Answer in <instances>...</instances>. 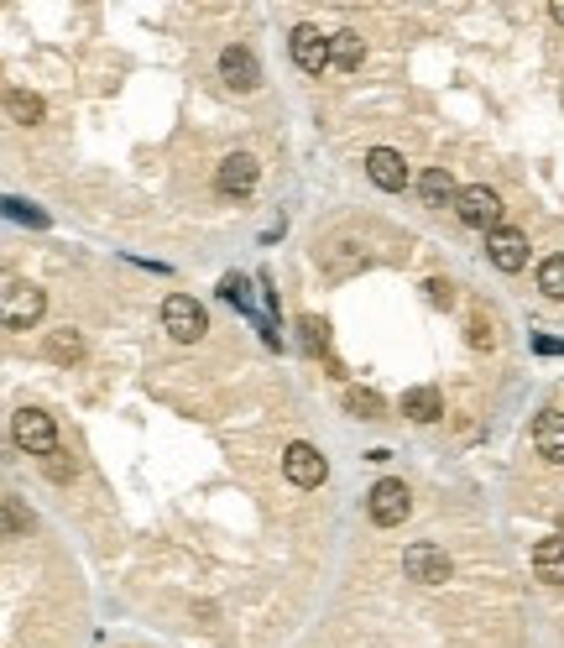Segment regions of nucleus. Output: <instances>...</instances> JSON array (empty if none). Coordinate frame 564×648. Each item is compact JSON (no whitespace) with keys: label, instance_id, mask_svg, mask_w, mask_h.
Returning a JSON list of instances; mask_svg holds the SVG:
<instances>
[{"label":"nucleus","instance_id":"f257e3e1","mask_svg":"<svg viewBox=\"0 0 564 648\" xmlns=\"http://www.w3.org/2000/svg\"><path fill=\"white\" fill-rule=\"evenodd\" d=\"M162 330H168L173 340H183V345H194V340H204V330H209V314H204L199 298L168 293V304H162Z\"/></svg>","mask_w":564,"mask_h":648},{"label":"nucleus","instance_id":"f03ea898","mask_svg":"<svg viewBox=\"0 0 564 648\" xmlns=\"http://www.w3.org/2000/svg\"><path fill=\"white\" fill-rule=\"evenodd\" d=\"M455 215H460V225L491 236V230H502V199H497V189H486V183H470L455 199Z\"/></svg>","mask_w":564,"mask_h":648},{"label":"nucleus","instance_id":"7ed1b4c3","mask_svg":"<svg viewBox=\"0 0 564 648\" xmlns=\"http://www.w3.org/2000/svg\"><path fill=\"white\" fill-rule=\"evenodd\" d=\"M11 434H16V445L27 450V455H53L58 450V424H53V413H42V408H21L16 419H11Z\"/></svg>","mask_w":564,"mask_h":648},{"label":"nucleus","instance_id":"20e7f679","mask_svg":"<svg viewBox=\"0 0 564 648\" xmlns=\"http://www.w3.org/2000/svg\"><path fill=\"white\" fill-rule=\"evenodd\" d=\"M366 513H371V523L376 528H392V523H403L408 513H413V497H408V486L403 481H376L371 486V497H366Z\"/></svg>","mask_w":564,"mask_h":648},{"label":"nucleus","instance_id":"39448f33","mask_svg":"<svg viewBox=\"0 0 564 648\" xmlns=\"http://www.w3.org/2000/svg\"><path fill=\"white\" fill-rule=\"evenodd\" d=\"M403 570L418 586H444L450 581V554H444L439 544H408L403 549Z\"/></svg>","mask_w":564,"mask_h":648},{"label":"nucleus","instance_id":"423d86ee","mask_svg":"<svg viewBox=\"0 0 564 648\" xmlns=\"http://www.w3.org/2000/svg\"><path fill=\"white\" fill-rule=\"evenodd\" d=\"M282 476H288L293 486H319V481L329 476V466H324V455H319L314 445L293 439V445L282 450Z\"/></svg>","mask_w":564,"mask_h":648},{"label":"nucleus","instance_id":"0eeeda50","mask_svg":"<svg viewBox=\"0 0 564 648\" xmlns=\"http://www.w3.org/2000/svg\"><path fill=\"white\" fill-rule=\"evenodd\" d=\"M288 48H293V63L303 68V74H324L329 68V37L319 32V27H293V37H288Z\"/></svg>","mask_w":564,"mask_h":648},{"label":"nucleus","instance_id":"6e6552de","mask_svg":"<svg viewBox=\"0 0 564 648\" xmlns=\"http://www.w3.org/2000/svg\"><path fill=\"white\" fill-rule=\"evenodd\" d=\"M215 189H220L225 199H246V194L256 189V157H251V152H230V157L220 162V173H215Z\"/></svg>","mask_w":564,"mask_h":648},{"label":"nucleus","instance_id":"1a4fd4ad","mask_svg":"<svg viewBox=\"0 0 564 648\" xmlns=\"http://www.w3.org/2000/svg\"><path fill=\"white\" fill-rule=\"evenodd\" d=\"M366 173H371L376 189L403 194V183H408V162H403V152H392V147H371V152H366Z\"/></svg>","mask_w":564,"mask_h":648},{"label":"nucleus","instance_id":"9d476101","mask_svg":"<svg viewBox=\"0 0 564 648\" xmlns=\"http://www.w3.org/2000/svg\"><path fill=\"white\" fill-rule=\"evenodd\" d=\"M42 309H47L42 288H32V283H11V288H6V324H11V330H27V324H37Z\"/></svg>","mask_w":564,"mask_h":648},{"label":"nucleus","instance_id":"9b49d317","mask_svg":"<svg viewBox=\"0 0 564 648\" xmlns=\"http://www.w3.org/2000/svg\"><path fill=\"white\" fill-rule=\"evenodd\" d=\"M220 79L235 89V95H251V89L262 84V68H256L251 48H225L220 53Z\"/></svg>","mask_w":564,"mask_h":648},{"label":"nucleus","instance_id":"f8f14e48","mask_svg":"<svg viewBox=\"0 0 564 648\" xmlns=\"http://www.w3.org/2000/svg\"><path fill=\"white\" fill-rule=\"evenodd\" d=\"M486 251H491V262H497L502 272L528 267V236H523V230H512V225L491 230V236H486Z\"/></svg>","mask_w":564,"mask_h":648},{"label":"nucleus","instance_id":"ddd939ff","mask_svg":"<svg viewBox=\"0 0 564 648\" xmlns=\"http://www.w3.org/2000/svg\"><path fill=\"white\" fill-rule=\"evenodd\" d=\"M533 450L549 460V466H564V413H538L533 419Z\"/></svg>","mask_w":564,"mask_h":648},{"label":"nucleus","instance_id":"4468645a","mask_svg":"<svg viewBox=\"0 0 564 648\" xmlns=\"http://www.w3.org/2000/svg\"><path fill=\"white\" fill-rule=\"evenodd\" d=\"M361 58H366V42H361V32H350V27H345V32L329 37V63H335L340 74H356Z\"/></svg>","mask_w":564,"mask_h":648},{"label":"nucleus","instance_id":"2eb2a0df","mask_svg":"<svg viewBox=\"0 0 564 648\" xmlns=\"http://www.w3.org/2000/svg\"><path fill=\"white\" fill-rule=\"evenodd\" d=\"M403 413H408L413 424H434L439 413H444L439 387H408V392H403Z\"/></svg>","mask_w":564,"mask_h":648},{"label":"nucleus","instance_id":"dca6fc26","mask_svg":"<svg viewBox=\"0 0 564 648\" xmlns=\"http://www.w3.org/2000/svg\"><path fill=\"white\" fill-rule=\"evenodd\" d=\"M533 570H538V581L564 586V539H538V549H533Z\"/></svg>","mask_w":564,"mask_h":648},{"label":"nucleus","instance_id":"f3484780","mask_svg":"<svg viewBox=\"0 0 564 648\" xmlns=\"http://www.w3.org/2000/svg\"><path fill=\"white\" fill-rule=\"evenodd\" d=\"M418 194H423V204H455L460 199V189H455V178L444 173V168H429L418 178Z\"/></svg>","mask_w":564,"mask_h":648},{"label":"nucleus","instance_id":"a211bd4d","mask_svg":"<svg viewBox=\"0 0 564 648\" xmlns=\"http://www.w3.org/2000/svg\"><path fill=\"white\" fill-rule=\"evenodd\" d=\"M6 110H11L16 126H37V121H42V100L27 95V89H11V95H6Z\"/></svg>","mask_w":564,"mask_h":648},{"label":"nucleus","instance_id":"6ab92c4d","mask_svg":"<svg viewBox=\"0 0 564 648\" xmlns=\"http://www.w3.org/2000/svg\"><path fill=\"white\" fill-rule=\"evenodd\" d=\"M345 408L356 413V419H382V408H387V403L376 398L371 387H350V392H345Z\"/></svg>","mask_w":564,"mask_h":648},{"label":"nucleus","instance_id":"aec40b11","mask_svg":"<svg viewBox=\"0 0 564 648\" xmlns=\"http://www.w3.org/2000/svg\"><path fill=\"white\" fill-rule=\"evenodd\" d=\"M538 288L564 304V257H544V267H538Z\"/></svg>","mask_w":564,"mask_h":648},{"label":"nucleus","instance_id":"412c9836","mask_svg":"<svg viewBox=\"0 0 564 648\" xmlns=\"http://www.w3.org/2000/svg\"><path fill=\"white\" fill-rule=\"evenodd\" d=\"M47 356H53V361H79L84 356V340L79 335H53V340H47Z\"/></svg>","mask_w":564,"mask_h":648},{"label":"nucleus","instance_id":"4be33fe9","mask_svg":"<svg viewBox=\"0 0 564 648\" xmlns=\"http://www.w3.org/2000/svg\"><path fill=\"white\" fill-rule=\"evenodd\" d=\"M423 298H429V304H450V298H455L450 277H429V283H423Z\"/></svg>","mask_w":564,"mask_h":648},{"label":"nucleus","instance_id":"5701e85b","mask_svg":"<svg viewBox=\"0 0 564 648\" xmlns=\"http://www.w3.org/2000/svg\"><path fill=\"white\" fill-rule=\"evenodd\" d=\"M225 298H230V304H241V309H251V283H246V277H225Z\"/></svg>","mask_w":564,"mask_h":648},{"label":"nucleus","instance_id":"b1692460","mask_svg":"<svg viewBox=\"0 0 564 648\" xmlns=\"http://www.w3.org/2000/svg\"><path fill=\"white\" fill-rule=\"evenodd\" d=\"M42 471H47V476H53V481H68V476H74V460H63V455L53 450V455H47V460H42Z\"/></svg>","mask_w":564,"mask_h":648},{"label":"nucleus","instance_id":"393cba45","mask_svg":"<svg viewBox=\"0 0 564 648\" xmlns=\"http://www.w3.org/2000/svg\"><path fill=\"white\" fill-rule=\"evenodd\" d=\"M324 319H303V345H309V351H324Z\"/></svg>","mask_w":564,"mask_h":648},{"label":"nucleus","instance_id":"a878e982","mask_svg":"<svg viewBox=\"0 0 564 648\" xmlns=\"http://www.w3.org/2000/svg\"><path fill=\"white\" fill-rule=\"evenodd\" d=\"M470 345H497V335H491V319H486V314L470 319Z\"/></svg>","mask_w":564,"mask_h":648},{"label":"nucleus","instance_id":"bb28decb","mask_svg":"<svg viewBox=\"0 0 564 648\" xmlns=\"http://www.w3.org/2000/svg\"><path fill=\"white\" fill-rule=\"evenodd\" d=\"M6 534H21V513H16V497H6Z\"/></svg>","mask_w":564,"mask_h":648},{"label":"nucleus","instance_id":"cd10ccee","mask_svg":"<svg viewBox=\"0 0 564 648\" xmlns=\"http://www.w3.org/2000/svg\"><path fill=\"white\" fill-rule=\"evenodd\" d=\"M554 21H559V27H564V0H554Z\"/></svg>","mask_w":564,"mask_h":648}]
</instances>
